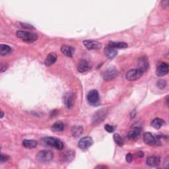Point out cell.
<instances>
[{
    "label": "cell",
    "instance_id": "9c48e42d",
    "mask_svg": "<svg viewBox=\"0 0 169 169\" xmlns=\"http://www.w3.org/2000/svg\"><path fill=\"white\" fill-rule=\"evenodd\" d=\"M118 75V71L115 67L108 68V69L104 73L103 79L105 81L112 80Z\"/></svg>",
    "mask_w": 169,
    "mask_h": 169
},
{
    "label": "cell",
    "instance_id": "5bb4252c",
    "mask_svg": "<svg viewBox=\"0 0 169 169\" xmlns=\"http://www.w3.org/2000/svg\"><path fill=\"white\" fill-rule=\"evenodd\" d=\"M61 52L67 57H72L75 53V48L68 45H63L61 48Z\"/></svg>",
    "mask_w": 169,
    "mask_h": 169
},
{
    "label": "cell",
    "instance_id": "cb8c5ba5",
    "mask_svg": "<svg viewBox=\"0 0 169 169\" xmlns=\"http://www.w3.org/2000/svg\"><path fill=\"white\" fill-rule=\"evenodd\" d=\"M52 128L55 131H63L64 130V124L62 122H57L53 124Z\"/></svg>",
    "mask_w": 169,
    "mask_h": 169
},
{
    "label": "cell",
    "instance_id": "e575fe53",
    "mask_svg": "<svg viewBox=\"0 0 169 169\" xmlns=\"http://www.w3.org/2000/svg\"><path fill=\"white\" fill-rule=\"evenodd\" d=\"M1 113H2V115H1V118H2L3 117V116H4V114H3V111H2V112H1Z\"/></svg>",
    "mask_w": 169,
    "mask_h": 169
},
{
    "label": "cell",
    "instance_id": "d6986e66",
    "mask_svg": "<svg viewBox=\"0 0 169 169\" xmlns=\"http://www.w3.org/2000/svg\"><path fill=\"white\" fill-rule=\"evenodd\" d=\"M109 46L115 49H124L127 48V44L124 42H110Z\"/></svg>",
    "mask_w": 169,
    "mask_h": 169
},
{
    "label": "cell",
    "instance_id": "f546056e",
    "mask_svg": "<svg viewBox=\"0 0 169 169\" xmlns=\"http://www.w3.org/2000/svg\"><path fill=\"white\" fill-rule=\"evenodd\" d=\"M126 160L127 163H131L132 161H133V156H132V155L131 153L127 154L126 156Z\"/></svg>",
    "mask_w": 169,
    "mask_h": 169
},
{
    "label": "cell",
    "instance_id": "7c38bea8",
    "mask_svg": "<svg viewBox=\"0 0 169 169\" xmlns=\"http://www.w3.org/2000/svg\"><path fill=\"white\" fill-rule=\"evenodd\" d=\"M92 67V65L85 60H81L77 64V70L80 73H85L89 71Z\"/></svg>",
    "mask_w": 169,
    "mask_h": 169
},
{
    "label": "cell",
    "instance_id": "e0dca14e",
    "mask_svg": "<svg viewBox=\"0 0 169 169\" xmlns=\"http://www.w3.org/2000/svg\"><path fill=\"white\" fill-rule=\"evenodd\" d=\"M160 159L157 156H151L146 160V163L149 167H157L160 164Z\"/></svg>",
    "mask_w": 169,
    "mask_h": 169
},
{
    "label": "cell",
    "instance_id": "7402d4cb",
    "mask_svg": "<svg viewBox=\"0 0 169 169\" xmlns=\"http://www.w3.org/2000/svg\"><path fill=\"white\" fill-rule=\"evenodd\" d=\"M140 132H141V130L139 128V127H135V128H134L129 132L128 134H127V136H128L129 139H134L138 138V137L139 135Z\"/></svg>",
    "mask_w": 169,
    "mask_h": 169
},
{
    "label": "cell",
    "instance_id": "4fadbf2b",
    "mask_svg": "<svg viewBox=\"0 0 169 169\" xmlns=\"http://www.w3.org/2000/svg\"><path fill=\"white\" fill-rule=\"evenodd\" d=\"M168 65L166 63H161L158 66L157 70H156V74L159 77H163L166 75L168 73Z\"/></svg>",
    "mask_w": 169,
    "mask_h": 169
},
{
    "label": "cell",
    "instance_id": "52a82bcc",
    "mask_svg": "<svg viewBox=\"0 0 169 169\" xmlns=\"http://www.w3.org/2000/svg\"><path fill=\"white\" fill-rule=\"evenodd\" d=\"M143 141L144 142L149 145H161V141H160L158 138H155L152 134L150 132H146L143 135Z\"/></svg>",
    "mask_w": 169,
    "mask_h": 169
},
{
    "label": "cell",
    "instance_id": "ba28073f",
    "mask_svg": "<svg viewBox=\"0 0 169 169\" xmlns=\"http://www.w3.org/2000/svg\"><path fill=\"white\" fill-rule=\"evenodd\" d=\"M93 144V140L91 137H85L81 138L78 142L79 147L81 150H86Z\"/></svg>",
    "mask_w": 169,
    "mask_h": 169
},
{
    "label": "cell",
    "instance_id": "9a60e30c",
    "mask_svg": "<svg viewBox=\"0 0 169 169\" xmlns=\"http://www.w3.org/2000/svg\"><path fill=\"white\" fill-rule=\"evenodd\" d=\"M57 60V55L55 52H51L50 53L46 58L45 62H44V64L46 66L49 67L53 65L54 63L56 62Z\"/></svg>",
    "mask_w": 169,
    "mask_h": 169
},
{
    "label": "cell",
    "instance_id": "5b68a950",
    "mask_svg": "<svg viewBox=\"0 0 169 169\" xmlns=\"http://www.w3.org/2000/svg\"><path fill=\"white\" fill-rule=\"evenodd\" d=\"M87 99L88 103L93 107H97L100 104L99 94L97 90H91L89 92Z\"/></svg>",
    "mask_w": 169,
    "mask_h": 169
},
{
    "label": "cell",
    "instance_id": "3957f363",
    "mask_svg": "<svg viewBox=\"0 0 169 169\" xmlns=\"http://www.w3.org/2000/svg\"><path fill=\"white\" fill-rule=\"evenodd\" d=\"M54 157V155L51 151L43 150L39 151L36 155V159L40 163H47L52 161Z\"/></svg>",
    "mask_w": 169,
    "mask_h": 169
},
{
    "label": "cell",
    "instance_id": "6da1fadb",
    "mask_svg": "<svg viewBox=\"0 0 169 169\" xmlns=\"http://www.w3.org/2000/svg\"><path fill=\"white\" fill-rule=\"evenodd\" d=\"M18 38L26 43H33L38 40V36L36 33H30L23 30H18L16 32Z\"/></svg>",
    "mask_w": 169,
    "mask_h": 169
},
{
    "label": "cell",
    "instance_id": "8992f818",
    "mask_svg": "<svg viewBox=\"0 0 169 169\" xmlns=\"http://www.w3.org/2000/svg\"><path fill=\"white\" fill-rule=\"evenodd\" d=\"M107 115V111L105 108L100 109L97 112H95L92 119L93 124H99L100 123H101L106 118Z\"/></svg>",
    "mask_w": 169,
    "mask_h": 169
},
{
    "label": "cell",
    "instance_id": "4316f807",
    "mask_svg": "<svg viewBox=\"0 0 169 169\" xmlns=\"http://www.w3.org/2000/svg\"><path fill=\"white\" fill-rule=\"evenodd\" d=\"M157 86L159 89H164L167 86V82L164 80H159L157 82Z\"/></svg>",
    "mask_w": 169,
    "mask_h": 169
},
{
    "label": "cell",
    "instance_id": "603a6c76",
    "mask_svg": "<svg viewBox=\"0 0 169 169\" xmlns=\"http://www.w3.org/2000/svg\"><path fill=\"white\" fill-rule=\"evenodd\" d=\"M163 124H164V121L162 119H161V118H155V119H154L152 121L151 124V126L156 130H159L161 128Z\"/></svg>",
    "mask_w": 169,
    "mask_h": 169
},
{
    "label": "cell",
    "instance_id": "8fae6325",
    "mask_svg": "<svg viewBox=\"0 0 169 169\" xmlns=\"http://www.w3.org/2000/svg\"><path fill=\"white\" fill-rule=\"evenodd\" d=\"M63 101L68 108H71L74 106V94L72 92H67L63 95Z\"/></svg>",
    "mask_w": 169,
    "mask_h": 169
},
{
    "label": "cell",
    "instance_id": "277c9868",
    "mask_svg": "<svg viewBox=\"0 0 169 169\" xmlns=\"http://www.w3.org/2000/svg\"><path fill=\"white\" fill-rule=\"evenodd\" d=\"M144 71L140 68H136V69L130 70L126 73V79L127 81H134L141 78L144 74Z\"/></svg>",
    "mask_w": 169,
    "mask_h": 169
},
{
    "label": "cell",
    "instance_id": "2e32d148",
    "mask_svg": "<svg viewBox=\"0 0 169 169\" xmlns=\"http://www.w3.org/2000/svg\"><path fill=\"white\" fill-rule=\"evenodd\" d=\"M104 51L105 56H106L108 59H110V60H112L114 58H115V56L118 54L116 49L112 48L111 46H107V47H105Z\"/></svg>",
    "mask_w": 169,
    "mask_h": 169
},
{
    "label": "cell",
    "instance_id": "d6a6232c",
    "mask_svg": "<svg viewBox=\"0 0 169 169\" xmlns=\"http://www.w3.org/2000/svg\"><path fill=\"white\" fill-rule=\"evenodd\" d=\"M137 155H138L139 157H143L144 156V153H143V152L139 151V152H138V153H137Z\"/></svg>",
    "mask_w": 169,
    "mask_h": 169
},
{
    "label": "cell",
    "instance_id": "ac0fdd59",
    "mask_svg": "<svg viewBox=\"0 0 169 169\" xmlns=\"http://www.w3.org/2000/svg\"><path fill=\"white\" fill-rule=\"evenodd\" d=\"M38 142L33 139H25L22 141V145L27 149H33L36 147Z\"/></svg>",
    "mask_w": 169,
    "mask_h": 169
},
{
    "label": "cell",
    "instance_id": "44dd1931",
    "mask_svg": "<svg viewBox=\"0 0 169 169\" xmlns=\"http://www.w3.org/2000/svg\"><path fill=\"white\" fill-rule=\"evenodd\" d=\"M11 52V48L6 44L0 45V54L2 56H7Z\"/></svg>",
    "mask_w": 169,
    "mask_h": 169
},
{
    "label": "cell",
    "instance_id": "d4e9b609",
    "mask_svg": "<svg viewBox=\"0 0 169 169\" xmlns=\"http://www.w3.org/2000/svg\"><path fill=\"white\" fill-rule=\"evenodd\" d=\"M113 138L115 142L120 147H122L124 145V140L122 138V137L118 134H115L113 135Z\"/></svg>",
    "mask_w": 169,
    "mask_h": 169
},
{
    "label": "cell",
    "instance_id": "ffe728a7",
    "mask_svg": "<svg viewBox=\"0 0 169 169\" xmlns=\"http://www.w3.org/2000/svg\"><path fill=\"white\" fill-rule=\"evenodd\" d=\"M83 127L79 126H74L71 128V134L74 138H78L83 133Z\"/></svg>",
    "mask_w": 169,
    "mask_h": 169
},
{
    "label": "cell",
    "instance_id": "7a4b0ae2",
    "mask_svg": "<svg viewBox=\"0 0 169 169\" xmlns=\"http://www.w3.org/2000/svg\"><path fill=\"white\" fill-rule=\"evenodd\" d=\"M41 141L44 145L54 147L58 150H62L64 146L63 143L60 139L54 138V137H45Z\"/></svg>",
    "mask_w": 169,
    "mask_h": 169
},
{
    "label": "cell",
    "instance_id": "83f0119b",
    "mask_svg": "<svg viewBox=\"0 0 169 169\" xmlns=\"http://www.w3.org/2000/svg\"><path fill=\"white\" fill-rule=\"evenodd\" d=\"M104 129L107 131H108V133H112V132L115 131V127H114L112 126H111V125H109V124L105 125Z\"/></svg>",
    "mask_w": 169,
    "mask_h": 169
},
{
    "label": "cell",
    "instance_id": "f1b7e54d",
    "mask_svg": "<svg viewBox=\"0 0 169 169\" xmlns=\"http://www.w3.org/2000/svg\"><path fill=\"white\" fill-rule=\"evenodd\" d=\"M9 159H10V157H9V156H7V155H3V153L1 154V158H0V161H1L2 163L8 161Z\"/></svg>",
    "mask_w": 169,
    "mask_h": 169
},
{
    "label": "cell",
    "instance_id": "484cf974",
    "mask_svg": "<svg viewBox=\"0 0 169 169\" xmlns=\"http://www.w3.org/2000/svg\"><path fill=\"white\" fill-rule=\"evenodd\" d=\"M74 157H75V154L74 152H72V151L67 152V153H66V155L64 156V160L67 162H70L72 161L73 159H74Z\"/></svg>",
    "mask_w": 169,
    "mask_h": 169
},
{
    "label": "cell",
    "instance_id": "836d02e7",
    "mask_svg": "<svg viewBox=\"0 0 169 169\" xmlns=\"http://www.w3.org/2000/svg\"><path fill=\"white\" fill-rule=\"evenodd\" d=\"M95 168H108L106 166H103V165H99L97 167H96Z\"/></svg>",
    "mask_w": 169,
    "mask_h": 169
},
{
    "label": "cell",
    "instance_id": "30bf717a",
    "mask_svg": "<svg viewBox=\"0 0 169 169\" xmlns=\"http://www.w3.org/2000/svg\"><path fill=\"white\" fill-rule=\"evenodd\" d=\"M85 47L88 50H99L101 48V44L98 41L93 40H85L83 42Z\"/></svg>",
    "mask_w": 169,
    "mask_h": 169
},
{
    "label": "cell",
    "instance_id": "4dcf8cb0",
    "mask_svg": "<svg viewBox=\"0 0 169 169\" xmlns=\"http://www.w3.org/2000/svg\"><path fill=\"white\" fill-rule=\"evenodd\" d=\"M21 25H22V27H24V28H26V29H34L33 26L30 25H29V24L21 23Z\"/></svg>",
    "mask_w": 169,
    "mask_h": 169
},
{
    "label": "cell",
    "instance_id": "1f68e13d",
    "mask_svg": "<svg viewBox=\"0 0 169 169\" xmlns=\"http://www.w3.org/2000/svg\"><path fill=\"white\" fill-rule=\"evenodd\" d=\"M168 1H167V0H164V1L161 2V6L163 7H165L168 6Z\"/></svg>",
    "mask_w": 169,
    "mask_h": 169
}]
</instances>
